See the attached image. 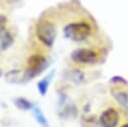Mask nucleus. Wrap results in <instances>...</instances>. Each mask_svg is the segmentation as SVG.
<instances>
[{
  "instance_id": "f257e3e1",
  "label": "nucleus",
  "mask_w": 128,
  "mask_h": 127,
  "mask_svg": "<svg viewBox=\"0 0 128 127\" xmlns=\"http://www.w3.org/2000/svg\"><path fill=\"white\" fill-rule=\"evenodd\" d=\"M92 26L86 20L74 21L66 24L63 28V33L69 40L80 42L87 39L92 34Z\"/></svg>"
},
{
  "instance_id": "f03ea898",
  "label": "nucleus",
  "mask_w": 128,
  "mask_h": 127,
  "mask_svg": "<svg viewBox=\"0 0 128 127\" xmlns=\"http://www.w3.org/2000/svg\"><path fill=\"white\" fill-rule=\"evenodd\" d=\"M36 36L38 40L46 47H51L56 38V27L49 19L42 18L38 20L35 26Z\"/></svg>"
},
{
  "instance_id": "7ed1b4c3",
  "label": "nucleus",
  "mask_w": 128,
  "mask_h": 127,
  "mask_svg": "<svg viewBox=\"0 0 128 127\" xmlns=\"http://www.w3.org/2000/svg\"><path fill=\"white\" fill-rule=\"evenodd\" d=\"M47 66V59L41 54H33L27 60L26 75L28 78L34 77L41 73Z\"/></svg>"
},
{
  "instance_id": "20e7f679",
  "label": "nucleus",
  "mask_w": 128,
  "mask_h": 127,
  "mask_svg": "<svg viewBox=\"0 0 128 127\" xmlns=\"http://www.w3.org/2000/svg\"><path fill=\"white\" fill-rule=\"evenodd\" d=\"M71 58L74 62L80 64H93L98 59V53L89 48H78L71 53Z\"/></svg>"
},
{
  "instance_id": "39448f33",
  "label": "nucleus",
  "mask_w": 128,
  "mask_h": 127,
  "mask_svg": "<svg viewBox=\"0 0 128 127\" xmlns=\"http://www.w3.org/2000/svg\"><path fill=\"white\" fill-rule=\"evenodd\" d=\"M99 120L102 127H116L119 122V114L116 109L108 108L101 113Z\"/></svg>"
},
{
  "instance_id": "423d86ee",
  "label": "nucleus",
  "mask_w": 128,
  "mask_h": 127,
  "mask_svg": "<svg viewBox=\"0 0 128 127\" xmlns=\"http://www.w3.org/2000/svg\"><path fill=\"white\" fill-rule=\"evenodd\" d=\"M14 43V37L6 28L0 30V51L7 50Z\"/></svg>"
},
{
  "instance_id": "0eeeda50",
  "label": "nucleus",
  "mask_w": 128,
  "mask_h": 127,
  "mask_svg": "<svg viewBox=\"0 0 128 127\" xmlns=\"http://www.w3.org/2000/svg\"><path fill=\"white\" fill-rule=\"evenodd\" d=\"M54 76V70L50 71L45 77H43L40 81H38L37 83V89H38V92L40 93L41 96H45L47 91H48V87H49V84L52 80Z\"/></svg>"
},
{
  "instance_id": "6e6552de",
  "label": "nucleus",
  "mask_w": 128,
  "mask_h": 127,
  "mask_svg": "<svg viewBox=\"0 0 128 127\" xmlns=\"http://www.w3.org/2000/svg\"><path fill=\"white\" fill-rule=\"evenodd\" d=\"M32 113H33V116H34L35 120L37 121V123L39 125H41L42 127H49L48 120L45 117V115L43 114V112H42V110H41L40 107L34 105V107L32 109Z\"/></svg>"
},
{
  "instance_id": "1a4fd4ad",
  "label": "nucleus",
  "mask_w": 128,
  "mask_h": 127,
  "mask_svg": "<svg viewBox=\"0 0 128 127\" xmlns=\"http://www.w3.org/2000/svg\"><path fill=\"white\" fill-rule=\"evenodd\" d=\"M14 104L17 108H19L20 110H24V111H27V110H32L34 105L29 101L27 100L26 98H23V97H18L14 100Z\"/></svg>"
},
{
  "instance_id": "9d476101",
  "label": "nucleus",
  "mask_w": 128,
  "mask_h": 127,
  "mask_svg": "<svg viewBox=\"0 0 128 127\" xmlns=\"http://www.w3.org/2000/svg\"><path fill=\"white\" fill-rule=\"evenodd\" d=\"M6 79L9 82H18V80H23V79H28L26 73H22L19 70H14V71H10L7 75H6Z\"/></svg>"
},
{
  "instance_id": "9b49d317",
  "label": "nucleus",
  "mask_w": 128,
  "mask_h": 127,
  "mask_svg": "<svg viewBox=\"0 0 128 127\" xmlns=\"http://www.w3.org/2000/svg\"><path fill=\"white\" fill-rule=\"evenodd\" d=\"M115 98L117 99V101L124 107H128V95L121 91V92H118L117 94H115Z\"/></svg>"
},
{
  "instance_id": "f8f14e48",
  "label": "nucleus",
  "mask_w": 128,
  "mask_h": 127,
  "mask_svg": "<svg viewBox=\"0 0 128 127\" xmlns=\"http://www.w3.org/2000/svg\"><path fill=\"white\" fill-rule=\"evenodd\" d=\"M6 23H7V17L4 14H0V30L5 28Z\"/></svg>"
},
{
  "instance_id": "ddd939ff",
  "label": "nucleus",
  "mask_w": 128,
  "mask_h": 127,
  "mask_svg": "<svg viewBox=\"0 0 128 127\" xmlns=\"http://www.w3.org/2000/svg\"><path fill=\"white\" fill-rule=\"evenodd\" d=\"M121 127H128V124H124L123 126H121Z\"/></svg>"
},
{
  "instance_id": "4468645a",
  "label": "nucleus",
  "mask_w": 128,
  "mask_h": 127,
  "mask_svg": "<svg viewBox=\"0 0 128 127\" xmlns=\"http://www.w3.org/2000/svg\"><path fill=\"white\" fill-rule=\"evenodd\" d=\"M2 76V71H1V69H0V77Z\"/></svg>"
}]
</instances>
